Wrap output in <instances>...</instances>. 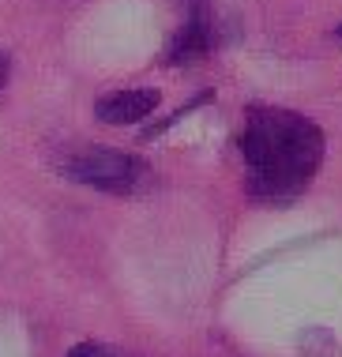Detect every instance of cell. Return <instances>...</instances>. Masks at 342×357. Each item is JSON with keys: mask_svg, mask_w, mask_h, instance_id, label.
<instances>
[{"mask_svg": "<svg viewBox=\"0 0 342 357\" xmlns=\"http://www.w3.org/2000/svg\"><path fill=\"white\" fill-rule=\"evenodd\" d=\"M244 188L256 204H293L320 173L327 139L316 121L278 105H248L241 124Z\"/></svg>", "mask_w": 342, "mask_h": 357, "instance_id": "1", "label": "cell"}, {"mask_svg": "<svg viewBox=\"0 0 342 357\" xmlns=\"http://www.w3.org/2000/svg\"><path fill=\"white\" fill-rule=\"evenodd\" d=\"M61 173L75 185L110 192V196H132L143 188L147 181V166L135 154L113 151V147H83L75 154L61 158Z\"/></svg>", "mask_w": 342, "mask_h": 357, "instance_id": "2", "label": "cell"}, {"mask_svg": "<svg viewBox=\"0 0 342 357\" xmlns=\"http://www.w3.org/2000/svg\"><path fill=\"white\" fill-rule=\"evenodd\" d=\"M68 357H124V354L113 350V346H105V342H80V346L68 350Z\"/></svg>", "mask_w": 342, "mask_h": 357, "instance_id": "5", "label": "cell"}, {"mask_svg": "<svg viewBox=\"0 0 342 357\" xmlns=\"http://www.w3.org/2000/svg\"><path fill=\"white\" fill-rule=\"evenodd\" d=\"M339 42H342V23H339Z\"/></svg>", "mask_w": 342, "mask_h": 357, "instance_id": "7", "label": "cell"}, {"mask_svg": "<svg viewBox=\"0 0 342 357\" xmlns=\"http://www.w3.org/2000/svg\"><path fill=\"white\" fill-rule=\"evenodd\" d=\"M226 38H230V31L222 23V12H214V0H188L184 26L173 34L162 61L165 64H195L203 56H211Z\"/></svg>", "mask_w": 342, "mask_h": 357, "instance_id": "3", "label": "cell"}, {"mask_svg": "<svg viewBox=\"0 0 342 357\" xmlns=\"http://www.w3.org/2000/svg\"><path fill=\"white\" fill-rule=\"evenodd\" d=\"M158 91H113L94 102V117L102 124H140L158 109Z\"/></svg>", "mask_w": 342, "mask_h": 357, "instance_id": "4", "label": "cell"}, {"mask_svg": "<svg viewBox=\"0 0 342 357\" xmlns=\"http://www.w3.org/2000/svg\"><path fill=\"white\" fill-rule=\"evenodd\" d=\"M8 75H12V56H8V53H0V91L8 86Z\"/></svg>", "mask_w": 342, "mask_h": 357, "instance_id": "6", "label": "cell"}]
</instances>
